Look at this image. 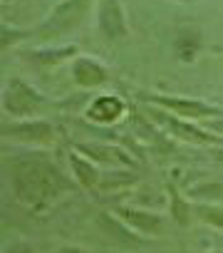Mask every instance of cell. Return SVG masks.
Here are the masks:
<instances>
[{
    "instance_id": "cell-1",
    "label": "cell",
    "mask_w": 223,
    "mask_h": 253,
    "mask_svg": "<svg viewBox=\"0 0 223 253\" xmlns=\"http://www.w3.org/2000/svg\"><path fill=\"white\" fill-rule=\"evenodd\" d=\"M10 184H13L18 201H23L25 206H33V209L45 206V204L60 199L62 194L72 191V181H67L65 174L52 162H47L37 154H25V157L13 159Z\"/></svg>"
},
{
    "instance_id": "cell-2",
    "label": "cell",
    "mask_w": 223,
    "mask_h": 253,
    "mask_svg": "<svg viewBox=\"0 0 223 253\" xmlns=\"http://www.w3.org/2000/svg\"><path fill=\"white\" fill-rule=\"evenodd\" d=\"M87 10H89V0H62V3L50 13V18L37 28V33L45 35V38L62 35V33L77 28L82 23V18L87 15Z\"/></svg>"
},
{
    "instance_id": "cell-3",
    "label": "cell",
    "mask_w": 223,
    "mask_h": 253,
    "mask_svg": "<svg viewBox=\"0 0 223 253\" xmlns=\"http://www.w3.org/2000/svg\"><path fill=\"white\" fill-rule=\"evenodd\" d=\"M3 104L10 114H33L42 104V94L30 84H25L23 80H13L3 97Z\"/></svg>"
},
{
    "instance_id": "cell-4",
    "label": "cell",
    "mask_w": 223,
    "mask_h": 253,
    "mask_svg": "<svg viewBox=\"0 0 223 253\" xmlns=\"http://www.w3.org/2000/svg\"><path fill=\"white\" fill-rule=\"evenodd\" d=\"M99 30L109 40H117V38H122L127 33V20H124V10L119 5V0H102V5H99Z\"/></svg>"
},
{
    "instance_id": "cell-5",
    "label": "cell",
    "mask_w": 223,
    "mask_h": 253,
    "mask_svg": "<svg viewBox=\"0 0 223 253\" xmlns=\"http://www.w3.org/2000/svg\"><path fill=\"white\" fill-rule=\"evenodd\" d=\"M151 102L181 114V117H191V119H201V117H208V114H218L216 107L206 104V102H198V99H179V97H161V94H151L149 97Z\"/></svg>"
},
{
    "instance_id": "cell-6",
    "label": "cell",
    "mask_w": 223,
    "mask_h": 253,
    "mask_svg": "<svg viewBox=\"0 0 223 253\" xmlns=\"http://www.w3.org/2000/svg\"><path fill=\"white\" fill-rule=\"evenodd\" d=\"M5 134H8V137H15V139H23V142H35V144H50V142L55 139L52 124L40 122V119L5 126Z\"/></svg>"
},
{
    "instance_id": "cell-7",
    "label": "cell",
    "mask_w": 223,
    "mask_h": 253,
    "mask_svg": "<svg viewBox=\"0 0 223 253\" xmlns=\"http://www.w3.org/2000/svg\"><path fill=\"white\" fill-rule=\"evenodd\" d=\"M117 216L129 223L132 228L142 231V233H159L161 231V218L159 213L151 211H139V209H117Z\"/></svg>"
},
{
    "instance_id": "cell-8",
    "label": "cell",
    "mask_w": 223,
    "mask_h": 253,
    "mask_svg": "<svg viewBox=\"0 0 223 253\" xmlns=\"http://www.w3.org/2000/svg\"><path fill=\"white\" fill-rule=\"evenodd\" d=\"M72 75H74V80H77L82 87H97V84H102V82L107 80V70H104L99 62L87 60V57L74 60Z\"/></svg>"
},
{
    "instance_id": "cell-9",
    "label": "cell",
    "mask_w": 223,
    "mask_h": 253,
    "mask_svg": "<svg viewBox=\"0 0 223 253\" xmlns=\"http://www.w3.org/2000/svg\"><path fill=\"white\" fill-rule=\"evenodd\" d=\"M156 114H159V119H161L164 124H169V126H171V129H174L179 137H184V139H188V142H223V139H216V137L203 134L201 129H196V126H191V124H186V122H181V119L166 117L164 112H156Z\"/></svg>"
},
{
    "instance_id": "cell-10",
    "label": "cell",
    "mask_w": 223,
    "mask_h": 253,
    "mask_svg": "<svg viewBox=\"0 0 223 253\" xmlns=\"http://www.w3.org/2000/svg\"><path fill=\"white\" fill-rule=\"evenodd\" d=\"M122 109H124L122 99H117V97H99L92 104L89 117L92 119H99V122H112V119H117L122 114Z\"/></svg>"
},
{
    "instance_id": "cell-11",
    "label": "cell",
    "mask_w": 223,
    "mask_h": 253,
    "mask_svg": "<svg viewBox=\"0 0 223 253\" xmlns=\"http://www.w3.org/2000/svg\"><path fill=\"white\" fill-rule=\"evenodd\" d=\"M79 152H87L92 159H102L107 164H132L127 154H122L114 147H104V144H79Z\"/></svg>"
},
{
    "instance_id": "cell-12",
    "label": "cell",
    "mask_w": 223,
    "mask_h": 253,
    "mask_svg": "<svg viewBox=\"0 0 223 253\" xmlns=\"http://www.w3.org/2000/svg\"><path fill=\"white\" fill-rule=\"evenodd\" d=\"M70 164H72V169H74L77 181H79L84 189H92V186L99 181V171L92 167V162L82 159L79 154H70Z\"/></svg>"
},
{
    "instance_id": "cell-13",
    "label": "cell",
    "mask_w": 223,
    "mask_h": 253,
    "mask_svg": "<svg viewBox=\"0 0 223 253\" xmlns=\"http://www.w3.org/2000/svg\"><path fill=\"white\" fill-rule=\"evenodd\" d=\"M77 47L74 45H67V47H57V50H50V52H33V60L35 62H60L70 55H74Z\"/></svg>"
},
{
    "instance_id": "cell-14",
    "label": "cell",
    "mask_w": 223,
    "mask_h": 253,
    "mask_svg": "<svg viewBox=\"0 0 223 253\" xmlns=\"http://www.w3.org/2000/svg\"><path fill=\"white\" fill-rule=\"evenodd\" d=\"M169 191H171V213H174V218L179 221V223H188V213H191V209L181 201V196H179V191L169 184Z\"/></svg>"
},
{
    "instance_id": "cell-15",
    "label": "cell",
    "mask_w": 223,
    "mask_h": 253,
    "mask_svg": "<svg viewBox=\"0 0 223 253\" xmlns=\"http://www.w3.org/2000/svg\"><path fill=\"white\" fill-rule=\"evenodd\" d=\"M196 211H198V216H201L203 221H208V223H213V226H221V228H223V211H221V209L208 206V204H201Z\"/></svg>"
},
{
    "instance_id": "cell-16",
    "label": "cell",
    "mask_w": 223,
    "mask_h": 253,
    "mask_svg": "<svg viewBox=\"0 0 223 253\" xmlns=\"http://www.w3.org/2000/svg\"><path fill=\"white\" fill-rule=\"evenodd\" d=\"M191 194H193V196H211V199H221V196H223V184H206V186H196Z\"/></svg>"
},
{
    "instance_id": "cell-17",
    "label": "cell",
    "mask_w": 223,
    "mask_h": 253,
    "mask_svg": "<svg viewBox=\"0 0 223 253\" xmlns=\"http://www.w3.org/2000/svg\"><path fill=\"white\" fill-rule=\"evenodd\" d=\"M208 126H211L213 132H221V134H223V119H211Z\"/></svg>"
},
{
    "instance_id": "cell-18",
    "label": "cell",
    "mask_w": 223,
    "mask_h": 253,
    "mask_svg": "<svg viewBox=\"0 0 223 253\" xmlns=\"http://www.w3.org/2000/svg\"><path fill=\"white\" fill-rule=\"evenodd\" d=\"M57 253H87V251H82V248H74V246H65V248H60Z\"/></svg>"
},
{
    "instance_id": "cell-19",
    "label": "cell",
    "mask_w": 223,
    "mask_h": 253,
    "mask_svg": "<svg viewBox=\"0 0 223 253\" xmlns=\"http://www.w3.org/2000/svg\"><path fill=\"white\" fill-rule=\"evenodd\" d=\"M184 3H188V0H184Z\"/></svg>"
}]
</instances>
